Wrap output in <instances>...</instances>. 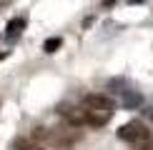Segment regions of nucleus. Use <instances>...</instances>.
I'll use <instances>...</instances> for the list:
<instances>
[{
    "instance_id": "obj_6",
    "label": "nucleus",
    "mask_w": 153,
    "mask_h": 150,
    "mask_svg": "<svg viewBox=\"0 0 153 150\" xmlns=\"http://www.w3.org/2000/svg\"><path fill=\"white\" fill-rule=\"evenodd\" d=\"M15 150H45L43 145H38L33 140H25V138H18L15 140Z\"/></svg>"
},
{
    "instance_id": "obj_8",
    "label": "nucleus",
    "mask_w": 153,
    "mask_h": 150,
    "mask_svg": "<svg viewBox=\"0 0 153 150\" xmlns=\"http://www.w3.org/2000/svg\"><path fill=\"white\" fill-rule=\"evenodd\" d=\"M136 150H153V143H146V145H141V148H136Z\"/></svg>"
},
{
    "instance_id": "obj_1",
    "label": "nucleus",
    "mask_w": 153,
    "mask_h": 150,
    "mask_svg": "<svg viewBox=\"0 0 153 150\" xmlns=\"http://www.w3.org/2000/svg\"><path fill=\"white\" fill-rule=\"evenodd\" d=\"M83 118H85V125H93V128H103V125L113 118V100L108 95H100V93H91V95L83 98L80 103Z\"/></svg>"
},
{
    "instance_id": "obj_7",
    "label": "nucleus",
    "mask_w": 153,
    "mask_h": 150,
    "mask_svg": "<svg viewBox=\"0 0 153 150\" xmlns=\"http://www.w3.org/2000/svg\"><path fill=\"white\" fill-rule=\"evenodd\" d=\"M60 45H63L60 38H48V40L43 43V50H45V53H55V50H58Z\"/></svg>"
},
{
    "instance_id": "obj_3",
    "label": "nucleus",
    "mask_w": 153,
    "mask_h": 150,
    "mask_svg": "<svg viewBox=\"0 0 153 150\" xmlns=\"http://www.w3.org/2000/svg\"><path fill=\"white\" fill-rule=\"evenodd\" d=\"M58 115L65 118L71 128H80V125H85L83 110H80V108H73V105H60V108H58Z\"/></svg>"
},
{
    "instance_id": "obj_5",
    "label": "nucleus",
    "mask_w": 153,
    "mask_h": 150,
    "mask_svg": "<svg viewBox=\"0 0 153 150\" xmlns=\"http://www.w3.org/2000/svg\"><path fill=\"white\" fill-rule=\"evenodd\" d=\"M23 28H25V18H15V20H10L8 23V28H5V35L8 38H18L23 33Z\"/></svg>"
},
{
    "instance_id": "obj_2",
    "label": "nucleus",
    "mask_w": 153,
    "mask_h": 150,
    "mask_svg": "<svg viewBox=\"0 0 153 150\" xmlns=\"http://www.w3.org/2000/svg\"><path fill=\"white\" fill-rule=\"evenodd\" d=\"M118 138L126 140V143H131L133 148H141V145H146V143H151V130L146 128L141 120H131V123L120 125Z\"/></svg>"
},
{
    "instance_id": "obj_4",
    "label": "nucleus",
    "mask_w": 153,
    "mask_h": 150,
    "mask_svg": "<svg viewBox=\"0 0 153 150\" xmlns=\"http://www.w3.org/2000/svg\"><path fill=\"white\" fill-rule=\"evenodd\" d=\"M118 93H120V103H123L128 110H133L136 105H141V100H143L141 93L133 90V88H126V90H118Z\"/></svg>"
}]
</instances>
